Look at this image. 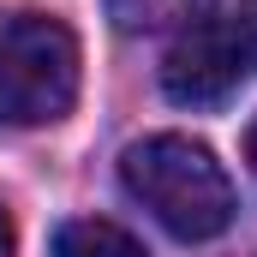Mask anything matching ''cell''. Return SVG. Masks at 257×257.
Returning <instances> with one entry per match:
<instances>
[{
	"label": "cell",
	"mask_w": 257,
	"mask_h": 257,
	"mask_svg": "<svg viewBox=\"0 0 257 257\" xmlns=\"http://www.w3.org/2000/svg\"><path fill=\"white\" fill-rule=\"evenodd\" d=\"M120 180L174 239H215L239 215L233 180L215 162V150H203L192 138H180V132L138 138L120 156Z\"/></svg>",
	"instance_id": "6da1fadb"
},
{
	"label": "cell",
	"mask_w": 257,
	"mask_h": 257,
	"mask_svg": "<svg viewBox=\"0 0 257 257\" xmlns=\"http://www.w3.org/2000/svg\"><path fill=\"white\" fill-rule=\"evenodd\" d=\"M54 257H144V245L114 221H66L54 233Z\"/></svg>",
	"instance_id": "277c9868"
},
{
	"label": "cell",
	"mask_w": 257,
	"mask_h": 257,
	"mask_svg": "<svg viewBox=\"0 0 257 257\" xmlns=\"http://www.w3.org/2000/svg\"><path fill=\"white\" fill-rule=\"evenodd\" d=\"M203 0H108V18L126 30V36H144V30H168L180 18H192Z\"/></svg>",
	"instance_id": "5b68a950"
},
{
	"label": "cell",
	"mask_w": 257,
	"mask_h": 257,
	"mask_svg": "<svg viewBox=\"0 0 257 257\" xmlns=\"http://www.w3.org/2000/svg\"><path fill=\"white\" fill-rule=\"evenodd\" d=\"M245 156H251V168H257V120H251V132H245Z\"/></svg>",
	"instance_id": "52a82bcc"
},
{
	"label": "cell",
	"mask_w": 257,
	"mask_h": 257,
	"mask_svg": "<svg viewBox=\"0 0 257 257\" xmlns=\"http://www.w3.org/2000/svg\"><path fill=\"white\" fill-rule=\"evenodd\" d=\"M0 257H12V221H6V209H0Z\"/></svg>",
	"instance_id": "8992f818"
},
{
	"label": "cell",
	"mask_w": 257,
	"mask_h": 257,
	"mask_svg": "<svg viewBox=\"0 0 257 257\" xmlns=\"http://www.w3.org/2000/svg\"><path fill=\"white\" fill-rule=\"evenodd\" d=\"M245 78H257V0H215L174 36L162 60V90L180 108L227 102Z\"/></svg>",
	"instance_id": "3957f363"
},
{
	"label": "cell",
	"mask_w": 257,
	"mask_h": 257,
	"mask_svg": "<svg viewBox=\"0 0 257 257\" xmlns=\"http://www.w3.org/2000/svg\"><path fill=\"white\" fill-rule=\"evenodd\" d=\"M78 102V36L48 12L0 24V126H54Z\"/></svg>",
	"instance_id": "7a4b0ae2"
}]
</instances>
